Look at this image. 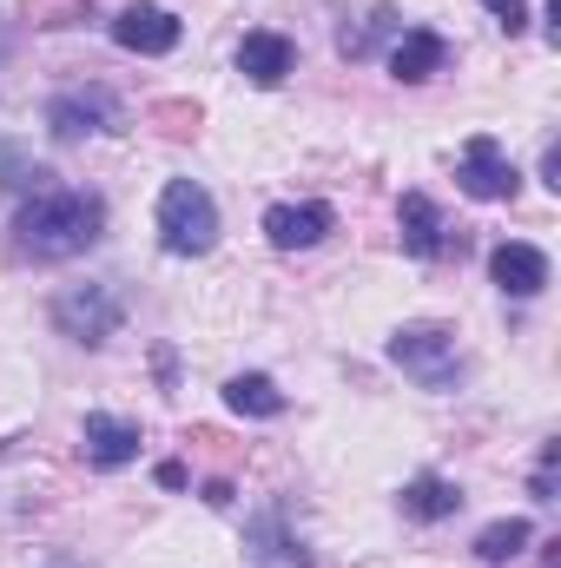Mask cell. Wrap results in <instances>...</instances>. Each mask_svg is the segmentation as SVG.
<instances>
[{
  "label": "cell",
  "instance_id": "1",
  "mask_svg": "<svg viewBox=\"0 0 561 568\" xmlns=\"http://www.w3.org/2000/svg\"><path fill=\"white\" fill-rule=\"evenodd\" d=\"M100 232H106V199H100V192L47 185V192H33V199L13 212V245H20L27 258H47V265L93 252Z\"/></svg>",
  "mask_w": 561,
  "mask_h": 568
},
{
  "label": "cell",
  "instance_id": "2",
  "mask_svg": "<svg viewBox=\"0 0 561 568\" xmlns=\"http://www.w3.org/2000/svg\"><path fill=\"white\" fill-rule=\"evenodd\" d=\"M159 245L172 258H205L218 245V205L198 179H165L159 192Z\"/></svg>",
  "mask_w": 561,
  "mask_h": 568
},
{
  "label": "cell",
  "instance_id": "3",
  "mask_svg": "<svg viewBox=\"0 0 561 568\" xmlns=\"http://www.w3.org/2000/svg\"><path fill=\"white\" fill-rule=\"evenodd\" d=\"M390 364L404 377H417L422 390H449L462 377V351H456V331L449 324H404L390 337Z\"/></svg>",
  "mask_w": 561,
  "mask_h": 568
},
{
  "label": "cell",
  "instance_id": "4",
  "mask_svg": "<svg viewBox=\"0 0 561 568\" xmlns=\"http://www.w3.org/2000/svg\"><path fill=\"white\" fill-rule=\"evenodd\" d=\"M53 324H60V337H73V344L100 351V344L126 324V304H120V291H113V284H73V291H60V297H53Z\"/></svg>",
  "mask_w": 561,
  "mask_h": 568
},
{
  "label": "cell",
  "instance_id": "5",
  "mask_svg": "<svg viewBox=\"0 0 561 568\" xmlns=\"http://www.w3.org/2000/svg\"><path fill=\"white\" fill-rule=\"evenodd\" d=\"M456 185H462L476 205H502V199L522 192V172L509 165V152H502L496 133H476V140L456 152Z\"/></svg>",
  "mask_w": 561,
  "mask_h": 568
},
{
  "label": "cell",
  "instance_id": "6",
  "mask_svg": "<svg viewBox=\"0 0 561 568\" xmlns=\"http://www.w3.org/2000/svg\"><path fill=\"white\" fill-rule=\"evenodd\" d=\"M120 126V100L113 87H73L47 100V133L53 140H86V133H113Z\"/></svg>",
  "mask_w": 561,
  "mask_h": 568
},
{
  "label": "cell",
  "instance_id": "7",
  "mask_svg": "<svg viewBox=\"0 0 561 568\" xmlns=\"http://www.w3.org/2000/svg\"><path fill=\"white\" fill-rule=\"evenodd\" d=\"M397 239H404V252L422 258V265H436V258L462 252V232H449V219L436 212V199H429V192H404V199H397Z\"/></svg>",
  "mask_w": 561,
  "mask_h": 568
},
{
  "label": "cell",
  "instance_id": "8",
  "mask_svg": "<svg viewBox=\"0 0 561 568\" xmlns=\"http://www.w3.org/2000/svg\"><path fill=\"white\" fill-rule=\"evenodd\" d=\"M337 232V212L324 205V199H304V205H272L265 212V239L278 245V252H310V245H324Z\"/></svg>",
  "mask_w": 561,
  "mask_h": 568
},
{
  "label": "cell",
  "instance_id": "9",
  "mask_svg": "<svg viewBox=\"0 0 561 568\" xmlns=\"http://www.w3.org/2000/svg\"><path fill=\"white\" fill-rule=\"evenodd\" d=\"M113 40H120L126 53L159 60V53H172V47L185 40V27H178V13H165V7H152V0H133V7L113 20Z\"/></svg>",
  "mask_w": 561,
  "mask_h": 568
},
{
  "label": "cell",
  "instance_id": "10",
  "mask_svg": "<svg viewBox=\"0 0 561 568\" xmlns=\"http://www.w3.org/2000/svg\"><path fill=\"white\" fill-rule=\"evenodd\" d=\"M489 278L502 284L509 297H542L549 291V252L542 245H522V239H502L489 252Z\"/></svg>",
  "mask_w": 561,
  "mask_h": 568
},
{
  "label": "cell",
  "instance_id": "11",
  "mask_svg": "<svg viewBox=\"0 0 561 568\" xmlns=\"http://www.w3.org/2000/svg\"><path fill=\"white\" fill-rule=\"evenodd\" d=\"M290 67H297V47H290L284 33H272V27H258V33L238 40V73H245L252 87H284Z\"/></svg>",
  "mask_w": 561,
  "mask_h": 568
},
{
  "label": "cell",
  "instance_id": "12",
  "mask_svg": "<svg viewBox=\"0 0 561 568\" xmlns=\"http://www.w3.org/2000/svg\"><path fill=\"white\" fill-rule=\"evenodd\" d=\"M449 67V40L436 33V27H404L397 33V47H390V73L404 80V87H422L429 73H442Z\"/></svg>",
  "mask_w": 561,
  "mask_h": 568
},
{
  "label": "cell",
  "instance_id": "13",
  "mask_svg": "<svg viewBox=\"0 0 561 568\" xmlns=\"http://www.w3.org/2000/svg\"><path fill=\"white\" fill-rule=\"evenodd\" d=\"M80 443H86V463H100V469H126V463L140 456V424L106 417V410H86Z\"/></svg>",
  "mask_w": 561,
  "mask_h": 568
},
{
  "label": "cell",
  "instance_id": "14",
  "mask_svg": "<svg viewBox=\"0 0 561 568\" xmlns=\"http://www.w3.org/2000/svg\"><path fill=\"white\" fill-rule=\"evenodd\" d=\"M462 509V489L449 476H410L404 483V516L410 523H449Z\"/></svg>",
  "mask_w": 561,
  "mask_h": 568
},
{
  "label": "cell",
  "instance_id": "15",
  "mask_svg": "<svg viewBox=\"0 0 561 568\" xmlns=\"http://www.w3.org/2000/svg\"><path fill=\"white\" fill-rule=\"evenodd\" d=\"M529 542H536V523H529V516H502V523H489V529L476 536V562L502 568V562H516Z\"/></svg>",
  "mask_w": 561,
  "mask_h": 568
},
{
  "label": "cell",
  "instance_id": "16",
  "mask_svg": "<svg viewBox=\"0 0 561 568\" xmlns=\"http://www.w3.org/2000/svg\"><path fill=\"white\" fill-rule=\"evenodd\" d=\"M225 410H238V417H284V390L265 371H245V377L225 384Z\"/></svg>",
  "mask_w": 561,
  "mask_h": 568
},
{
  "label": "cell",
  "instance_id": "17",
  "mask_svg": "<svg viewBox=\"0 0 561 568\" xmlns=\"http://www.w3.org/2000/svg\"><path fill=\"white\" fill-rule=\"evenodd\" d=\"M397 27H404V20H397V7H377V13H370V20H364L357 33L344 27V33H337V47H344L350 60H364V53H370V47H377L384 33H397Z\"/></svg>",
  "mask_w": 561,
  "mask_h": 568
},
{
  "label": "cell",
  "instance_id": "18",
  "mask_svg": "<svg viewBox=\"0 0 561 568\" xmlns=\"http://www.w3.org/2000/svg\"><path fill=\"white\" fill-rule=\"evenodd\" d=\"M0 185H7V192H47V185H53V172H47L40 159L27 165V159L7 145V152H0Z\"/></svg>",
  "mask_w": 561,
  "mask_h": 568
},
{
  "label": "cell",
  "instance_id": "19",
  "mask_svg": "<svg viewBox=\"0 0 561 568\" xmlns=\"http://www.w3.org/2000/svg\"><path fill=\"white\" fill-rule=\"evenodd\" d=\"M27 20L33 27H73V20H86V0H27Z\"/></svg>",
  "mask_w": 561,
  "mask_h": 568
},
{
  "label": "cell",
  "instance_id": "20",
  "mask_svg": "<svg viewBox=\"0 0 561 568\" xmlns=\"http://www.w3.org/2000/svg\"><path fill=\"white\" fill-rule=\"evenodd\" d=\"M555 463H561V443L542 449V463H536V483H529V496L536 503H555Z\"/></svg>",
  "mask_w": 561,
  "mask_h": 568
},
{
  "label": "cell",
  "instance_id": "21",
  "mask_svg": "<svg viewBox=\"0 0 561 568\" xmlns=\"http://www.w3.org/2000/svg\"><path fill=\"white\" fill-rule=\"evenodd\" d=\"M482 7L502 20V33H522V27H529V7H522V0H482Z\"/></svg>",
  "mask_w": 561,
  "mask_h": 568
},
{
  "label": "cell",
  "instance_id": "22",
  "mask_svg": "<svg viewBox=\"0 0 561 568\" xmlns=\"http://www.w3.org/2000/svg\"><path fill=\"white\" fill-rule=\"evenodd\" d=\"M152 476H159V489H185V463H159Z\"/></svg>",
  "mask_w": 561,
  "mask_h": 568
},
{
  "label": "cell",
  "instance_id": "23",
  "mask_svg": "<svg viewBox=\"0 0 561 568\" xmlns=\"http://www.w3.org/2000/svg\"><path fill=\"white\" fill-rule=\"evenodd\" d=\"M542 179L561 192V145H549V152H542Z\"/></svg>",
  "mask_w": 561,
  "mask_h": 568
},
{
  "label": "cell",
  "instance_id": "24",
  "mask_svg": "<svg viewBox=\"0 0 561 568\" xmlns=\"http://www.w3.org/2000/svg\"><path fill=\"white\" fill-rule=\"evenodd\" d=\"M53 568H67V562H53Z\"/></svg>",
  "mask_w": 561,
  "mask_h": 568
}]
</instances>
